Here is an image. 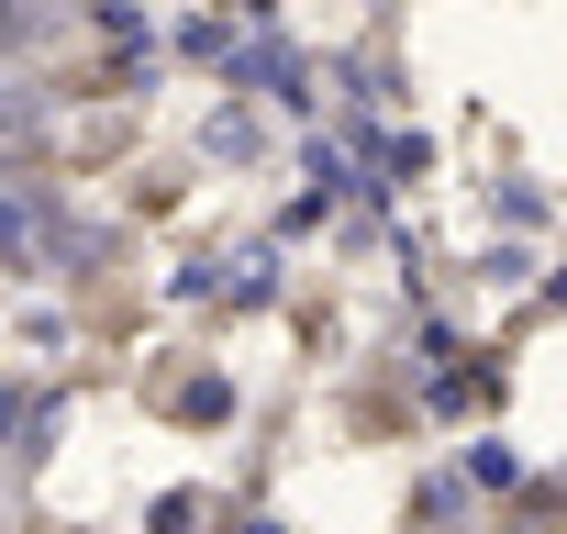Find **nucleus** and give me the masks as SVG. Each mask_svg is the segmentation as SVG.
<instances>
[{"mask_svg":"<svg viewBox=\"0 0 567 534\" xmlns=\"http://www.w3.org/2000/svg\"><path fill=\"white\" fill-rule=\"evenodd\" d=\"M467 479H478V490H512V479H523V456H512V445H478V456H467Z\"/></svg>","mask_w":567,"mask_h":534,"instance_id":"f257e3e1","label":"nucleus"}]
</instances>
